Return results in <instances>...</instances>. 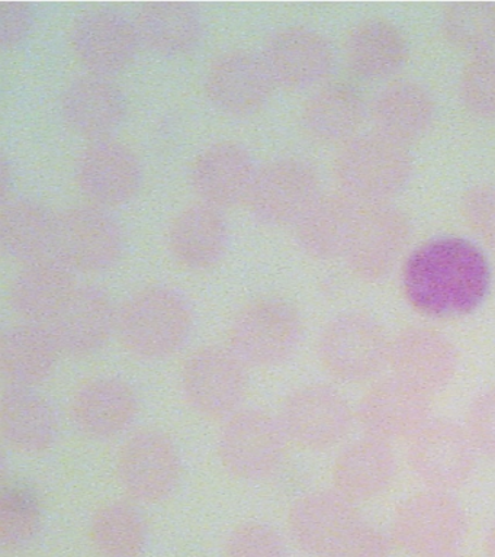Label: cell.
Segmentation results:
<instances>
[{
    "label": "cell",
    "instance_id": "obj_14",
    "mask_svg": "<svg viewBox=\"0 0 495 557\" xmlns=\"http://www.w3.org/2000/svg\"><path fill=\"white\" fill-rule=\"evenodd\" d=\"M124 244L123 228L101 207H76L58 215L53 256L75 273L112 268Z\"/></svg>",
    "mask_w": 495,
    "mask_h": 557
},
{
    "label": "cell",
    "instance_id": "obj_38",
    "mask_svg": "<svg viewBox=\"0 0 495 557\" xmlns=\"http://www.w3.org/2000/svg\"><path fill=\"white\" fill-rule=\"evenodd\" d=\"M446 41L473 55L491 54L495 48V3L456 2L447 4L441 17Z\"/></svg>",
    "mask_w": 495,
    "mask_h": 557
},
{
    "label": "cell",
    "instance_id": "obj_20",
    "mask_svg": "<svg viewBox=\"0 0 495 557\" xmlns=\"http://www.w3.org/2000/svg\"><path fill=\"white\" fill-rule=\"evenodd\" d=\"M77 185L95 207H120L140 190V160L128 147L112 139H98L81 156L76 168Z\"/></svg>",
    "mask_w": 495,
    "mask_h": 557
},
{
    "label": "cell",
    "instance_id": "obj_8",
    "mask_svg": "<svg viewBox=\"0 0 495 557\" xmlns=\"http://www.w3.org/2000/svg\"><path fill=\"white\" fill-rule=\"evenodd\" d=\"M407 444L408 466L428 490L454 492L472 478L478 453L462 424L432 418Z\"/></svg>",
    "mask_w": 495,
    "mask_h": 557
},
{
    "label": "cell",
    "instance_id": "obj_44",
    "mask_svg": "<svg viewBox=\"0 0 495 557\" xmlns=\"http://www.w3.org/2000/svg\"><path fill=\"white\" fill-rule=\"evenodd\" d=\"M462 213L469 228L495 251V186L480 185L467 190Z\"/></svg>",
    "mask_w": 495,
    "mask_h": 557
},
{
    "label": "cell",
    "instance_id": "obj_7",
    "mask_svg": "<svg viewBox=\"0 0 495 557\" xmlns=\"http://www.w3.org/2000/svg\"><path fill=\"white\" fill-rule=\"evenodd\" d=\"M288 443L280 418L262 409H240L225 420L221 430L220 461L240 481H264L284 463Z\"/></svg>",
    "mask_w": 495,
    "mask_h": 557
},
{
    "label": "cell",
    "instance_id": "obj_23",
    "mask_svg": "<svg viewBox=\"0 0 495 557\" xmlns=\"http://www.w3.org/2000/svg\"><path fill=\"white\" fill-rule=\"evenodd\" d=\"M362 518L358 504L337 491H315L295 500L288 513V530L301 550L325 557Z\"/></svg>",
    "mask_w": 495,
    "mask_h": 557
},
{
    "label": "cell",
    "instance_id": "obj_29",
    "mask_svg": "<svg viewBox=\"0 0 495 557\" xmlns=\"http://www.w3.org/2000/svg\"><path fill=\"white\" fill-rule=\"evenodd\" d=\"M0 431L16 451L40 455L58 438V416L34 387L8 386L0 399Z\"/></svg>",
    "mask_w": 495,
    "mask_h": 557
},
{
    "label": "cell",
    "instance_id": "obj_39",
    "mask_svg": "<svg viewBox=\"0 0 495 557\" xmlns=\"http://www.w3.org/2000/svg\"><path fill=\"white\" fill-rule=\"evenodd\" d=\"M41 513L36 496L12 487L0 498V543L10 550L28 546L40 530Z\"/></svg>",
    "mask_w": 495,
    "mask_h": 557
},
{
    "label": "cell",
    "instance_id": "obj_32",
    "mask_svg": "<svg viewBox=\"0 0 495 557\" xmlns=\"http://www.w3.org/2000/svg\"><path fill=\"white\" fill-rule=\"evenodd\" d=\"M376 133L407 146L433 124L434 100L420 83L399 81L380 91L372 104Z\"/></svg>",
    "mask_w": 495,
    "mask_h": 557
},
{
    "label": "cell",
    "instance_id": "obj_45",
    "mask_svg": "<svg viewBox=\"0 0 495 557\" xmlns=\"http://www.w3.org/2000/svg\"><path fill=\"white\" fill-rule=\"evenodd\" d=\"M34 11L29 3H0V46L5 50H14L24 44L32 34Z\"/></svg>",
    "mask_w": 495,
    "mask_h": 557
},
{
    "label": "cell",
    "instance_id": "obj_33",
    "mask_svg": "<svg viewBox=\"0 0 495 557\" xmlns=\"http://www.w3.org/2000/svg\"><path fill=\"white\" fill-rule=\"evenodd\" d=\"M345 51L351 72L364 81L388 78L408 59L406 37L385 20H368L356 25L347 35Z\"/></svg>",
    "mask_w": 495,
    "mask_h": 557
},
{
    "label": "cell",
    "instance_id": "obj_25",
    "mask_svg": "<svg viewBox=\"0 0 495 557\" xmlns=\"http://www.w3.org/2000/svg\"><path fill=\"white\" fill-rule=\"evenodd\" d=\"M71 411L82 434L95 440H111L124 433L136 420L137 395L121 379L97 377L76 391Z\"/></svg>",
    "mask_w": 495,
    "mask_h": 557
},
{
    "label": "cell",
    "instance_id": "obj_36",
    "mask_svg": "<svg viewBox=\"0 0 495 557\" xmlns=\"http://www.w3.org/2000/svg\"><path fill=\"white\" fill-rule=\"evenodd\" d=\"M58 215L36 200L5 205L0 213V244L24 264L53 256Z\"/></svg>",
    "mask_w": 495,
    "mask_h": 557
},
{
    "label": "cell",
    "instance_id": "obj_1",
    "mask_svg": "<svg viewBox=\"0 0 495 557\" xmlns=\"http://www.w3.org/2000/svg\"><path fill=\"white\" fill-rule=\"evenodd\" d=\"M491 268L475 244L460 237L429 239L404 263V298L429 318H456L475 312L491 289Z\"/></svg>",
    "mask_w": 495,
    "mask_h": 557
},
{
    "label": "cell",
    "instance_id": "obj_37",
    "mask_svg": "<svg viewBox=\"0 0 495 557\" xmlns=\"http://www.w3.org/2000/svg\"><path fill=\"white\" fill-rule=\"evenodd\" d=\"M89 534L101 557H141L149 531L136 505L115 500L95 512Z\"/></svg>",
    "mask_w": 495,
    "mask_h": 557
},
{
    "label": "cell",
    "instance_id": "obj_10",
    "mask_svg": "<svg viewBox=\"0 0 495 557\" xmlns=\"http://www.w3.org/2000/svg\"><path fill=\"white\" fill-rule=\"evenodd\" d=\"M181 386L193 411L211 420H227L240 411L246 398L247 366L228 347H202L185 361Z\"/></svg>",
    "mask_w": 495,
    "mask_h": 557
},
{
    "label": "cell",
    "instance_id": "obj_22",
    "mask_svg": "<svg viewBox=\"0 0 495 557\" xmlns=\"http://www.w3.org/2000/svg\"><path fill=\"white\" fill-rule=\"evenodd\" d=\"M397 469L393 444L362 434L345 444L334 459L333 490L351 503H368L393 486Z\"/></svg>",
    "mask_w": 495,
    "mask_h": 557
},
{
    "label": "cell",
    "instance_id": "obj_41",
    "mask_svg": "<svg viewBox=\"0 0 495 557\" xmlns=\"http://www.w3.org/2000/svg\"><path fill=\"white\" fill-rule=\"evenodd\" d=\"M223 557H285V542L273 527L246 522L225 540Z\"/></svg>",
    "mask_w": 495,
    "mask_h": 557
},
{
    "label": "cell",
    "instance_id": "obj_19",
    "mask_svg": "<svg viewBox=\"0 0 495 557\" xmlns=\"http://www.w3.org/2000/svg\"><path fill=\"white\" fill-rule=\"evenodd\" d=\"M116 311L107 292L94 285H77L71 298L47 324L60 352L88 357L101 350L116 331Z\"/></svg>",
    "mask_w": 495,
    "mask_h": 557
},
{
    "label": "cell",
    "instance_id": "obj_35",
    "mask_svg": "<svg viewBox=\"0 0 495 557\" xmlns=\"http://www.w3.org/2000/svg\"><path fill=\"white\" fill-rule=\"evenodd\" d=\"M363 117L364 102L360 91L347 83H332L307 100L302 125L315 141L346 144L356 137Z\"/></svg>",
    "mask_w": 495,
    "mask_h": 557
},
{
    "label": "cell",
    "instance_id": "obj_3",
    "mask_svg": "<svg viewBox=\"0 0 495 557\" xmlns=\"http://www.w3.org/2000/svg\"><path fill=\"white\" fill-rule=\"evenodd\" d=\"M334 173L341 191L359 203H385L407 186L412 160L407 146L381 134L343 144Z\"/></svg>",
    "mask_w": 495,
    "mask_h": 557
},
{
    "label": "cell",
    "instance_id": "obj_17",
    "mask_svg": "<svg viewBox=\"0 0 495 557\" xmlns=\"http://www.w3.org/2000/svg\"><path fill=\"white\" fill-rule=\"evenodd\" d=\"M260 55L275 86L289 90L319 85L334 65L332 44L323 34L306 26L276 30Z\"/></svg>",
    "mask_w": 495,
    "mask_h": 557
},
{
    "label": "cell",
    "instance_id": "obj_28",
    "mask_svg": "<svg viewBox=\"0 0 495 557\" xmlns=\"http://www.w3.org/2000/svg\"><path fill=\"white\" fill-rule=\"evenodd\" d=\"M77 287L76 274L54 256L25 264L11 286V305L24 322L47 325Z\"/></svg>",
    "mask_w": 495,
    "mask_h": 557
},
{
    "label": "cell",
    "instance_id": "obj_46",
    "mask_svg": "<svg viewBox=\"0 0 495 557\" xmlns=\"http://www.w3.org/2000/svg\"><path fill=\"white\" fill-rule=\"evenodd\" d=\"M12 182H14V173H12L10 161H8L5 157H2V159H0V196H2V200L7 199Z\"/></svg>",
    "mask_w": 495,
    "mask_h": 557
},
{
    "label": "cell",
    "instance_id": "obj_27",
    "mask_svg": "<svg viewBox=\"0 0 495 557\" xmlns=\"http://www.w3.org/2000/svg\"><path fill=\"white\" fill-rule=\"evenodd\" d=\"M230 228L223 211L207 203L186 208L169 231V248L182 268L203 272L223 259Z\"/></svg>",
    "mask_w": 495,
    "mask_h": 557
},
{
    "label": "cell",
    "instance_id": "obj_47",
    "mask_svg": "<svg viewBox=\"0 0 495 557\" xmlns=\"http://www.w3.org/2000/svg\"><path fill=\"white\" fill-rule=\"evenodd\" d=\"M485 552L486 556L495 557V522L493 527H491L488 534H486Z\"/></svg>",
    "mask_w": 495,
    "mask_h": 557
},
{
    "label": "cell",
    "instance_id": "obj_24",
    "mask_svg": "<svg viewBox=\"0 0 495 557\" xmlns=\"http://www.w3.org/2000/svg\"><path fill=\"white\" fill-rule=\"evenodd\" d=\"M256 174L253 157L245 147L219 143L197 157L190 182L202 203L223 211L247 202Z\"/></svg>",
    "mask_w": 495,
    "mask_h": 557
},
{
    "label": "cell",
    "instance_id": "obj_16",
    "mask_svg": "<svg viewBox=\"0 0 495 557\" xmlns=\"http://www.w3.org/2000/svg\"><path fill=\"white\" fill-rule=\"evenodd\" d=\"M459 352L442 331L408 326L391 338L388 369L393 376L434 395L454 381Z\"/></svg>",
    "mask_w": 495,
    "mask_h": 557
},
{
    "label": "cell",
    "instance_id": "obj_21",
    "mask_svg": "<svg viewBox=\"0 0 495 557\" xmlns=\"http://www.w3.org/2000/svg\"><path fill=\"white\" fill-rule=\"evenodd\" d=\"M273 83L262 55L230 51L219 57L207 76V95L221 112L250 116L271 99Z\"/></svg>",
    "mask_w": 495,
    "mask_h": 557
},
{
    "label": "cell",
    "instance_id": "obj_15",
    "mask_svg": "<svg viewBox=\"0 0 495 557\" xmlns=\"http://www.w3.org/2000/svg\"><path fill=\"white\" fill-rule=\"evenodd\" d=\"M116 473L129 498L159 504L180 485L181 455L173 440L162 431L141 430L121 447Z\"/></svg>",
    "mask_w": 495,
    "mask_h": 557
},
{
    "label": "cell",
    "instance_id": "obj_18",
    "mask_svg": "<svg viewBox=\"0 0 495 557\" xmlns=\"http://www.w3.org/2000/svg\"><path fill=\"white\" fill-rule=\"evenodd\" d=\"M71 42L77 60L90 74L103 77L127 69L140 47L136 24L108 9L77 17L72 26Z\"/></svg>",
    "mask_w": 495,
    "mask_h": 557
},
{
    "label": "cell",
    "instance_id": "obj_43",
    "mask_svg": "<svg viewBox=\"0 0 495 557\" xmlns=\"http://www.w3.org/2000/svg\"><path fill=\"white\" fill-rule=\"evenodd\" d=\"M393 546L389 534L362 518L325 557H389Z\"/></svg>",
    "mask_w": 495,
    "mask_h": 557
},
{
    "label": "cell",
    "instance_id": "obj_26",
    "mask_svg": "<svg viewBox=\"0 0 495 557\" xmlns=\"http://www.w3.org/2000/svg\"><path fill=\"white\" fill-rule=\"evenodd\" d=\"M62 113L75 133L94 139H106L127 116L124 91L110 77L88 74L64 90Z\"/></svg>",
    "mask_w": 495,
    "mask_h": 557
},
{
    "label": "cell",
    "instance_id": "obj_11",
    "mask_svg": "<svg viewBox=\"0 0 495 557\" xmlns=\"http://www.w3.org/2000/svg\"><path fill=\"white\" fill-rule=\"evenodd\" d=\"M320 196L314 165L286 157L258 170L246 203L260 224L285 226L297 224Z\"/></svg>",
    "mask_w": 495,
    "mask_h": 557
},
{
    "label": "cell",
    "instance_id": "obj_48",
    "mask_svg": "<svg viewBox=\"0 0 495 557\" xmlns=\"http://www.w3.org/2000/svg\"><path fill=\"white\" fill-rule=\"evenodd\" d=\"M436 557H460L458 553H449V555L436 556Z\"/></svg>",
    "mask_w": 495,
    "mask_h": 557
},
{
    "label": "cell",
    "instance_id": "obj_40",
    "mask_svg": "<svg viewBox=\"0 0 495 557\" xmlns=\"http://www.w3.org/2000/svg\"><path fill=\"white\" fill-rule=\"evenodd\" d=\"M459 98L471 115L495 117V55H475L468 61L460 73Z\"/></svg>",
    "mask_w": 495,
    "mask_h": 557
},
{
    "label": "cell",
    "instance_id": "obj_13",
    "mask_svg": "<svg viewBox=\"0 0 495 557\" xmlns=\"http://www.w3.org/2000/svg\"><path fill=\"white\" fill-rule=\"evenodd\" d=\"M355 416L369 437L389 444L408 442L432 420V395L391 374L369 385Z\"/></svg>",
    "mask_w": 495,
    "mask_h": 557
},
{
    "label": "cell",
    "instance_id": "obj_31",
    "mask_svg": "<svg viewBox=\"0 0 495 557\" xmlns=\"http://www.w3.org/2000/svg\"><path fill=\"white\" fill-rule=\"evenodd\" d=\"M60 350L46 325L23 322L0 337V370L8 386L36 387L58 364Z\"/></svg>",
    "mask_w": 495,
    "mask_h": 557
},
{
    "label": "cell",
    "instance_id": "obj_42",
    "mask_svg": "<svg viewBox=\"0 0 495 557\" xmlns=\"http://www.w3.org/2000/svg\"><path fill=\"white\" fill-rule=\"evenodd\" d=\"M462 425L478 456L495 460V386L469 403Z\"/></svg>",
    "mask_w": 495,
    "mask_h": 557
},
{
    "label": "cell",
    "instance_id": "obj_4",
    "mask_svg": "<svg viewBox=\"0 0 495 557\" xmlns=\"http://www.w3.org/2000/svg\"><path fill=\"white\" fill-rule=\"evenodd\" d=\"M391 338L369 313L351 311L334 317L321 331L317 356L338 382H375L388 368Z\"/></svg>",
    "mask_w": 495,
    "mask_h": 557
},
{
    "label": "cell",
    "instance_id": "obj_30",
    "mask_svg": "<svg viewBox=\"0 0 495 557\" xmlns=\"http://www.w3.org/2000/svg\"><path fill=\"white\" fill-rule=\"evenodd\" d=\"M360 203L343 191L321 195L295 224V239L306 255L317 260L345 257Z\"/></svg>",
    "mask_w": 495,
    "mask_h": 557
},
{
    "label": "cell",
    "instance_id": "obj_34",
    "mask_svg": "<svg viewBox=\"0 0 495 557\" xmlns=\"http://www.w3.org/2000/svg\"><path fill=\"white\" fill-rule=\"evenodd\" d=\"M136 29L140 46L159 55L181 57L198 47L203 24L193 4L153 2L145 4L138 12Z\"/></svg>",
    "mask_w": 495,
    "mask_h": 557
},
{
    "label": "cell",
    "instance_id": "obj_9",
    "mask_svg": "<svg viewBox=\"0 0 495 557\" xmlns=\"http://www.w3.org/2000/svg\"><path fill=\"white\" fill-rule=\"evenodd\" d=\"M277 418L289 442L310 451L338 446L356 422L354 408L345 395L324 383L295 389L282 404Z\"/></svg>",
    "mask_w": 495,
    "mask_h": 557
},
{
    "label": "cell",
    "instance_id": "obj_5",
    "mask_svg": "<svg viewBox=\"0 0 495 557\" xmlns=\"http://www.w3.org/2000/svg\"><path fill=\"white\" fill-rule=\"evenodd\" d=\"M467 531V512L451 492L424 487L395 509L389 535L408 555L436 557L456 553Z\"/></svg>",
    "mask_w": 495,
    "mask_h": 557
},
{
    "label": "cell",
    "instance_id": "obj_2",
    "mask_svg": "<svg viewBox=\"0 0 495 557\" xmlns=\"http://www.w3.org/2000/svg\"><path fill=\"white\" fill-rule=\"evenodd\" d=\"M194 326V311L182 292L151 286L125 300L116 334L125 350L141 360H163L180 351Z\"/></svg>",
    "mask_w": 495,
    "mask_h": 557
},
{
    "label": "cell",
    "instance_id": "obj_6",
    "mask_svg": "<svg viewBox=\"0 0 495 557\" xmlns=\"http://www.w3.org/2000/svg\"><path fill=\"white\" fill-rule=\"evenodd\" d=\"M304 322L288 300L264 298L243 308L228 333V348L247 368L288 361L302 342Z\"/></svg>",
    "mask_w": 495,
    "mask_h": 557
},
{
    "label": "cell",
    "instance_id": "obj_12",
    "mask_svg": "<svg viewBox=\"0 0 495 557\" xmlns=\"http://www.w3.org/2000/svg\"><path fill=\"white\" fill-rule=\"evenodd\" d=\"M410 231L406 213L394 205L360 203L345 252L347 268L362 282L384 281L403 255Z\"/></svg>",
    "mask_w": 495,
    "mask_h": 557
}]
</instances>
